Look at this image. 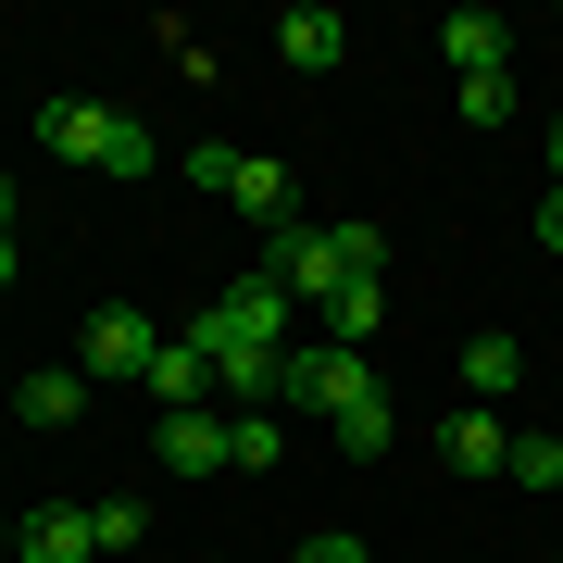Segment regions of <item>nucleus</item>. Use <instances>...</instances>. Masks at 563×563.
Returning <instances> with one entry per match:
<instances>
[{
  "instance_id": "obj_3",
  "label": "nucleus",
  "mask_w": 563,
  "mask_h": 563,
  "mask_svg": "<svg viewBox=\"0 0 563 563\" xmlns=\"http://www.w3.org/2000/svg\"><path fill=\"white\" fill-rule=\"evenodd\" d=\"M38 151L51 163H88V176H151V163H163V139L139 113H113V101H51L38 113Z\"/></svg>"
},
{
  "instance_id": "obj_5",
  "label": "nucleus",
  "mask_w": 563,
  "mask_h": 563,
  "mask_svg": "<svg viewBox=\"0 0 563 563\" xmlns=\"http://www.w3.org/2000/svg\"><path fill=\"white\" fill-rule=\"evenodd\" d=\"M151 363H163V325L139 301H101V313L76 325V376L88 388H101V376H151Z\"/></svg>"
},
{
  "instance_id": "obj_19",
  "label": "nucleus",
  "mask_w": 563,
  "mask_h": 563,
  "mask_svg": "<svg viewBox=\"0 0 563 563\" xmlns=\"http://www.w3.org/2000/svg\"><path fill=\"white\" fill-rule=\"evenodd\" d=\"M463 125H514V76H463Z\"/></svg>"
},
{
  "instance_id": "obj_17",
  "label": "nucleus",
  "mask_w": 563,
  "mask_h": 563,
  "mask_svg": "<svg viewBox=\"0 0 563 563\" xmlns=\"http://www.w3.org/2000/svg\"><path fill=\"white\" fill-rule=\"evenodd\" d=\"M339 451H351V463H376V451H388V388H363V401L339 413Z\"/></svg>"
},
{
  "instance_id": "obj_22",
  "label": "nucleus",
  "mask_w": 563,
  "mask_h": 563,
  "mask_svg": "<svg viewBox=\"0 0 563 563\" xmlns=\"http://www.w3.org/2000/svg\"><path fill=\"white\" fill-rule=\"evenodd\" d=\"M539 239H551V251H563V188H551V201H539Z\"/></svg>"
},
{
  "instance_id": "obj_13",
  "label": "nucleus",
  "mask_w": 563,
  "mask_h": 563,
  "mask_svg": "<svg viewBox=\"0 0 563 563\" xmlns=\"http://www.w3.org/2000/svg\"><path fill=\"white\" fill-rule=\"evenodd\" d=\"M13 413H25V426H76V413H88V376H76V363H38V376L13 388Z\"/></svg>"
},
{
  "instance_id": "obj_25",
  "label": "nucleus",
  "mask_w": 563,
  "mask_h": 563,
  "mask_svg": "<svg viewBox=\"0 0 563 563\" xmlns=\"http://www.w3.org/2000/svg\"><path fill=\"white\" fill-rule=\"evenodd\" d=\"M0 288H13V239H0Z\"/></svg>"
},
{
  "instance_id": "obj_12",
  "label": "nucleus",
  "mask_w": 563,
  "mask_h": 563,
  "mask_svg": "<svg viewBox=\"0 0 563 563\" xmlns=\"http://www.w3.org/2000/svg\"><path fill=\"white\" fill-rule=\"evenodd\" d=\"M139 388H151V413H188V401H213V363L188 351V339H163V363H151Z\"/></svg>"
},
{
  "instance_id": "obj_10",
  "label": "nucleus",
  "mask_w": 563,
  "mask_h": 563,
  "mask_svg": "<svg viewBox=\"0 0 563 563\" xmlns=\"http://www.w3.org/2000/svg\"><path fill=\"white\" fill-rule=\"evenodd\" d=\"M225 201H239L251 225H288V163L276 151H225Z\"/></svg>"
},
{
  "instance_id": "obj_11",
  "label": "nucleus",
  "mask_w": 563,
  "mask_h": 563,
  "mask_svg": "<svg viewBox=\"0 0 563 563\" xmlns=\"http://www.w3.org/2000/svg\"><path fill=\"white\" fill-rule=\"evenodd\" d=\"M339 51H351V25L325 13V0H301V13H276V63H301V76H325Z\"/></svg>"
},
{
  "instance_id": "obj_1",
  "label": "nucleus",
  "mask_w": 563,
  "mask_h": 563,
  "mask_svg": "<svg viewBox=\"0 0 563 563\" xmlns=\"http://www.w3.org/2000/svg\"><path fill=\"white\" fill-rule=\"evenodd\" d=\"M288 313H301V301H288L276 276H239V288H225V301H213L201 325H188V351L213 363V388H239V401H263V388L288 376Z\"/></svg>"
},
{
  "instance_id": "obj_6",
  "label": "nucleus",
  "mask_w": 563,
  "mask_h": 563,
  "mask_svg": "<svg viewBox=\"0 0 563 563\" xmlns=\"http://www.w3.org/2000/svg\"><path fill=\"white\" fill-rule=\"evenodd\" d=\"M151 451H163V476H225V463H239V451H225V413H213V401L163 413V426H151Z\"/></svg>"
},
{
  "instance_id": "obj_8",
  "label": "nucleus",
  "mask_w": 563,
  "mask_h": 563,
  "mask_svg": "<svg viewBox=\"0 0 563 563\" xmlns=\"http://www.w3.org/2000/svg\"><path fill=\"white\" fill-rule=\"evenodd\" d=\"M88 551H101V526H88L76 501H51V514L13 526V563H88Z\"/></svg>"
},
{
  "instance_id": "obj_15",
  "label": "nucleus",
  "mask_w": 563,
  "mask_h": 563,
  "mask_svg": "<svg viewBox=\"0 0 563 563\" xmlns=\"http://www.w3.org/2000/svg\"><path fill=\"white\" fill-rule=\"evenodd\" d=\"M376 325H388V288H376V276H351L339 301H325V339H339V351H363Z\"/></svg>"
},
{
  "instance_id": "obj_18",
  "label": "nucleus",
  "mask_w": 563,
  "mask_h": 563,
  "mask_svg": "<svg viewBox=\"0 0 563 563\" xmlns=\"http://www.w3.org/2000/svg\"><path fill=\"white\" fill-rule=\"evenodd\" d=\"M501 476H514V488H563V439H514Z\"/></svg>"
},
{
  "instance_id": "obj_7",
  "label": "nucleus",
  "mask_w": 563,
  "mask_h": 563,
  "mask_svg": "<svg viewBox=\"0 0 563 563\" xmlns=\"http://www.w3.org/2000/svg\"><path fill=\"white\" fill-rule=\"evenodd\" d=\"M439 451H451V476H501V463H514V426L488 413V401H451V426H439Z\"/></svg>"
},
{
  "instance_id": "obj_14",
  "label": "nucleus",
  "mask_w": 563,
  "mask_h": 563,
  "mask_svg": "<svg viewBox=\"0 0 563 563\" xmlns=\"http://www.w3.org/2000/svg\"><path fill=\"white\" fill-rule=\"evenodd\" d=\"M526 376V339H463V401H514Z\"/></svg>"
},
{
  "instance_id": "obj_16",
  "label": "nucleus",
  "mask_w": 563,
  "mask_h": 563,
  "mask_svg": "<svg viewBox=\"0 0 563 563\" xmlns=\"http://www.w3.org/2000/svg\"><path fill=\"white\" fill-rule=\"evenodd\" d=\"M225 451H239V476H276V451H288V426L263 413V401H239V413H225Z\"/></svg>"
},
{
  "instance_id": "obj_24",
  "label": "nucleus",
  "mask_w": 563,
  "mask_h": 563,
  "mask_svg": "<svg viewBox=\"0 0 563 563\" xmlns=\"http://www.w3.org/2000/svg\"><path fill=\"white\" fill-rule=\"evenodd\" d=\"M0 239H13V188H0Z\"/></svg>"
},
{
  "instance_id": "obj_9",
  "label": "nucleus",
  "mask_w": 563,
  "mask_h": 563,
  "mask_svg": "<svg viewBox=\"0 0 563 563\" xmlns=\"http://www.w3.org/2000/svg\"><path fill=\"white\" fill-rule=\"evenodd\" d=\"M439 51H451V76H514V25L501 13H451Z\"/></svg>"
},
{
  "instance_id": "obj_4",
  "label": "nucleus",
  "mask_w": 563,
  "mask_h": 563,
  "mask_svg": "<svg viewBox=\"0 0 563 563\" xmlns=\"http://www.w3.org/2000/svg\"><path fill=\"white\" fill-rule=\"evenodd\" d=\"M363 388H376V376H363V351H339V339H301V351H288V376H276V401L339 426V413L363 401Z\"/></svg>"
},
{
  "instance_id": "obj_23",
  "label": "nucleus",
  "mask_w": 563,
  "mask_h": 563,
  "mask_svg": "<svg viewBox=\"0 0 563 563\" xmlns=\"http://www.w3.org/2000/svg\"><path fill=\"white\" fill-rule=\"evenodd\" d=\"M551 188H563V125H551Z\"/></svg>"
},
{
  "instance_id": "obj_2",
  "label": "nucleus",
  "mask_w": 563,
  "mask_h": 563,
  "mask_svg": "<svg viewBox=\"0 0 563 563\" xmlns=\"http://www.w3.org/2000/svg\"><path fill=\"white\" fill-rule=\"evenodd\" d=\"M376 251H388L376 225H301V213H288V225H263V276H276L288 301H313V313L339 301L351 276H376Z\"/></svg>"
},
{
  "instance_id": "obj_20",
  "label": "nucleus",
  "mask_w": 563,
  "mask_h": 563,
  "mask_svg": "<svg viewBox=\"0 0 563 563\" xmlns=\"http://www.w3.org/2000/svg\"><path fill=\"white\" fill-rule=\"evenodd\" d=\"M88 526H101V551H139V539H151V501H101Z\"/></svg>"
},
{
  "instance_id": "obj_21",
  "label": "nucleus",
  "mask_w": 563,
  "mask_h": 563,
  "mask_svg": "<svg viewBox=\"0 0 563 563\" xmlns=\"http://www.w3.org/2000/svg\"><path fill=\"white\" fill-rule=\"evenodd\" d=\"M301 563H363V539H339V526H325V539H301Z\"/></svg>"
}]
</instances>
